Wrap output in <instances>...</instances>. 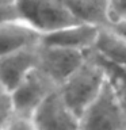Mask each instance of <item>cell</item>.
Masks as SVG:
<instances>
[{"mask_svg": "<svg viewBox=\"0 0 126 130\" xmlns=\"http://www.w3.org/2000/svg\"><path fill=\"white\" fill-rule=\"evenodd\" d=\"M106 83V71L98 54L92 50L87 52L84 62L60 84V93L69 108L81 117L84 110L98 96Z\"/></svg>", "mask_w": 126, "mask_h": 130, "instance_id": "obj_1", "label": "cell"}, {"mask_svg": "<svg viewBox=\"0 0 126 130\" xmlns=\"http://www.w3.org/2000/svg\"><path fill=\"white\" fill-rule=\"evenodd\" d=\"M80 130H126V112L107 79L81 114Z\"/></svg>", "mask_w": 126, "mask_h": 130, "instance_id": "obj_2", "label": "cell"}, {"mask_svg": "<svg viewBox=\"0 0 126 130\" xmlns=\"http://www.w3.org/2000/svg\"><path fill=\"white\" fill-rule=\"evenodd\" d=\"M14 3L20 19L26 20L41 34L79 23L64 0H14Z\"/></svg>", "mask_w": 126, "mask_h": 130, "instance_id": "obj_3", "label": "cell"}, {"mask_svg": "<svg viewBox=\"0 0 126 130\" xmlns=\"http://www.w3.org/2000/svg\"><path fill=\"white\" fill-rule=\"evenodd\" d=\"M57 88L58 84L54 83L46 73L39 68H34L10 92L12 108L20 114L33 117L45 98Z\"/></svg>", "mask_w": 126, "mask_h": 130, "instance_id": "obj_4", "label": "cell"}, {"mask_svg": "<svg viewBox=\"0 0 126 130\" xmlns=\"http://www.w3.org/2000/svg\"><path fill=\"white\" fill-rule=\"evenodd\" d=\"M87 52L52 46L41 42L38 45L37 68L45 72L60 87V84L84 62L87 58Z\"/></svg>", "mask_w": 126, "mask_h": 130, "instance_id": "obj_5", "label": "cell"}, {"mask_svg": "<svg viewBox=\"0 0 126 130\" xmlns=\"http://www.w3.org/2000/svg\"><path fill=\"white\" fill-rule=\"evenodd\" d=\"M33 119L35 130H80L79 117L69 108L58 88L43 99Z\"/></svg>", "mask_w": 126, "mask_h": 130, "instance_id": "obj_6", "label": "cell"}, {"mask_svg": "<svg viewBox=\"0 0 126 130\" xmlns=\"http://www.w3.org/2000/svg\"><path fill=\"white\" fill-rule=\"evenodd\" d=\"M38 45L0 56V84L4 89L11 92L28 75V72L37 68Z\"/></svg>", "mask_w": 126, "mask_h": 130, "instance_id": "obj_7", "label": "cell"}, {"mask_svg": "<svg viewBox=\"0 0 126 130\" xmlns=\"http://www.w3.org/2000/svg\"><path fill=\"white\" fill-rule=\"evenodd\" d=\"M100 27L89 23H73L42 34L41 42L75 50H91L96 42Z\"/></svg>", "mask_w": 126, "mask_h": 130, "instance_id": "obj_8", "label": "cell"}, {"mask_svg": "<svg viewBox=\"0 0 126 130\" xmlns=\"http://www.w3.org/2000/svg\"><path fill=\"white\" fill-rule=\"evenodd\" d=\"M42 34L26 20L16 18L0 24V56L41 42Z\"/></svg>", "mask_w": 126, "mask_h": 130, "instance_id": "obj_9", "label": "cell"}, {"mask_svg": "<svg viewBox=\"0 0 126 130\" xmlns=\"http://www.w3.org/2000/svg\"><path fill=\"white\" fill-rule=\"evenodd\" d=\"M64 3L79 22L99 27L111 24L110 0H64Z\"/></svg>", "mask_w": 126, "mask_h": 130, "instance_id": "obj_10", "label": "cell"}, {"mask_svg": "<svg viewBox=\"0 0 126 130\" xmlns=\"http://www.w3.org/2000/svg\"><path fill=\"white\" fill-rule=\"evenodd\" d=\"M92 50L108 62L126 68V39L110 26L100 27Z\"/></svg>", "mask_w": 126, "mask_h": 130, "instance_id": "obj_11", "label": "cell"}, {"mask_svg": "<svg viewBox=\"0 0 126 130\" xmlns=\"http://www.w3.org/2000/svg\"><path fill=\"white\" fill-rule=\"evenodd\" d=\"M98 57L100 58L102 64L104 67L106 79L113 87L118 100L121 102L122 107H123L126 112V68L119 67V65L113 64V62H108L104 58H102L99 54H98Z\"/></svg>", "mask_w": 126, "mask_h": 130, "instance_id": "obj_12", "label": "cell"}, {"mask_svg": "<svg viewBox=\"0 0 126 130\" xmlns=\"http://www.w3.org/2000/svg\"><path fill=\"white\" fill-rule=\"evenodd\" d=\"M2 130H35L34 119L33 117L24 115V114L12 110L4 122Z\"/></svg>", "mask_w": 126, "mask_h": 130, "instance_id": "obj_13", "label": "cell"}, {"mask_svg": "<svg viewBox=\"0 0 126 130\" xmlns=\"http://www.w3.org/2000/svg\"><path fill=\"white\" fill-rule=\"evenodd\" d=\"M12 100H11V95L10 92L6 89H0V130L3 129V125L8 115L12 111Z\"/></svg>", "mask_w": 126, "mask_h": 130, "instance_id": "obj_14", "label": "cell"}, {"mask_svg": "<svg viewBox=\"0 0 126 130\" xmlns=\"http://www.w3.org/2000/svg\"><path fill=\"white\" fill-rule=\"evenodd\" d=\"M20 18L14 2H0V24L11 19Z\"/></svg>", "mask_w": 126, "mask_h": 130, "instance_id": "obj_15", "label": "cell"}, {"mask_svg": "<svg viewBox=\"0 0 126 130\" xmlns=\"http://www.w3.org/2000/svg\"><path fill=\"white\" fill-rule=\"evenodd\" d=\"M110 19L111 22L126 19V0H110Z\"/></svg>", "mask_w": 126, "mask_h": 130, "instance_id": "obj_16", "label": "cell"}, {"mask_svg": "<svg viewBox=\"0 0 126 130\" xmlns=\"http://www.w3.org/2000/svg\"><path fill=\"white\" fill-rule=\"evenodd\" d=\"M110 27H111V30H114L118 35L123 37V38L126 39V19H121V20L111 22Z\"/></svg>", "mask_w": 126, "mask_h": 130, "instance_id": "obj_17", "label": "cell"}, {"mask_svg": "<svg viewBox=\"0 0 126 130\" xmlns=\"http://www.w3.org/2000/svg\"><path fill=\"white\" fill-rule=\"evenodd\" d=\"M0 2H14V0H0Z\"/></svg>", "mask_w": 126, "mask_h": 130, "instance_id": "obj_18", "label": "cell"}, {"mask_svg": "<svg viewBox=\"0 0 126 130\" xmlns=\"http://www.w3.org/2000/svg\"><path fill=\"white\" fill-rule=\"evenodd\" d=\"M0 89H4V88H3V85H2V84H0ZM6 91H7V89H6Z\"/></svg>", "mask_w": 126, "mask_h": 130, "instance_id": "obj_19", "label": "cell"}]
</instances>
